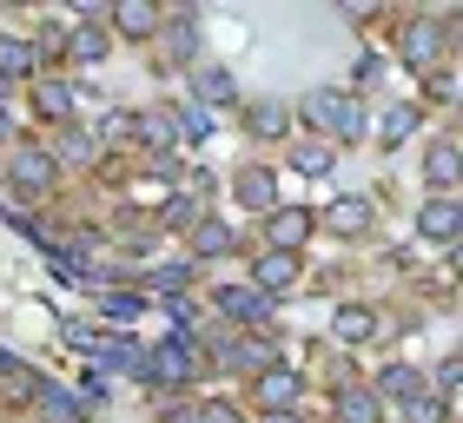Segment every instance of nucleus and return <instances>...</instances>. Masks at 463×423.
Here are the masks:
<instances>
[{"mask_svg": "<svg viewBox=\"0 0 463 423\" xmlns=\"http://www.w3.org/2000/svg\"><path fill=\"white\" fill-rule=\"evenodd\" d=\"M199 371V357H185V344H165L159 351V377H173V384H179V377H193Z\"/></svg>", "mask_w": 463, "mask_h": 423, "instance_id": "20", "label": "nucleus"}, {"mask_svg": "<svg viewBox=\"0 0 463 423\" xmlns=\"http://www.w3.org/2000/svg\"><path fill=\"white\" fill-rule=\"evenodd\" d=\"M411 60H437V33L430 27H411Z\"/></svg>", "mask_w": 463, "mask_h": 423, "instance_id": "27", "label": "nucleus"}, {"mask_svg": "<svg viewBox=\"0 0 463 423\" xmlns=\"http://www.w3.org/2000/svg\"><path fill=\"white\" fill-rule=\"evenodd\" d=\"M33 67H40L33 40H0V87H7V80H33Z\"/></svg>", "mask_w": 463, "mask_h": 423, "instance_id": "13", "label": "nucleus"}, {"mask_svg": "<svg viewBox=\"0 0 463 423\" xmlns=\"http://www.w3.org/2000/svg\"><path fill=\"white\" fill-rule=\"evenodd\" d=\"M33 113L53 119V126H67L73 119V87H67V80H33Z\"/></svg>", "mask_w": 463, "mask_h": 423, "instance_id": "10", "label": "nucleus"}, {"mask_svg": "<svg viewBox=\"0 0 463 423\" xmlns=\"http://www.w3.org/2000/svg\"><path fill=\"white\" fill-rule=\"evenodd\" d=\"M7 179H14V193H33V199H47V193H53V179H60V159L47 153V146H14V159H7Z\"/></svg>", "mask_w": 463, "mask_h": 423, "instance_id": "2", "label": "nucleus"}, {"mask_svg": "<svg viewBox=\"0 0 463 423\" xmlns=\"http://www.w3.org/2000/svg\"><path fill=\"white\" fill-rule=\"evenodd\" d=\"M159 423H199V410H193V404H173V410H165Z\"/></svg>", "mask_w": 463, "mask_h": 423, "instance_id": "29", "label": "nucleus"}, {"mask_svg": "<svg viewBox=\"0 0 463 423\" xmlns=\"http://www.w3.org/2000/svg\"><path fill=\"white\" fill-rule=\"evenodd\" d=\"M417 231L437 245H457L463 239V199H424V212H417Z\"/></svg>", "mask_w": 463, "mask_h": 423, "instance_id": "8", "label": "nucleus"}, {"mask_svg": "<svg viewBox=\"0 0 463 423\" xmlns=\"http://www.w3.org/2000/svg\"><path fill=\"white\" fill-rule=\"evenodd\" d=\"M219 364L225 371H251V377H259V371H271V364H279V351H271V337H232V344L219 351Z\"/></svg>", "mask_w": 463, "mask_h": 423, "instance_id": "9", "label": "nucleus"}, {"mask_svg": "<svg viewBox=\"0 0 463 423\" xmlns=\"http://www.w3.org/2000/svg\"><path fill=\"white\" fill-rule=\"evenodd\" d=\"M298 165H305V173H331V153H325V146H305Z\"/></svg>", "mask_w": 463, "mask_h": 423, "instance_id": "28", "label": "nucleus"}, {"mask_svg": "<svg viewBox=\"0 0 463 423\" xmlns=\"http://www.w3.org/2000/svg\"><path fill=\"white\" fill-rule=\"evenodd\" d=\"M404 410H411V423H444V417H450V404H444L437 390H417Z\"/></svg>", "mask_w": 463, "mask_h": 423, "instance_id": "19", "label": "nucleus"}, {"mask_svg": "<svg viewBox=\"0 0 463 423\" xmlns=\"http://www.w3.org/2000/svg\"><path fill=\"white\" fill-rule=\"evenodd\" d=\"M305 119H311V126H325L331 139H357V133H364V106H357L351 93H311Z\"/></svg>", "mask_w": 463, "mask_h": 423, "instance_id": "3", "label": "nucleus"}, {"mask_svg": "<svg viewBox=\"0 0 463 423\" xmlns=\"http://www.w3.org/2000/svg\"><path fill=\"white\" fill-rule=\"evenodd\" d=\"M417 390H424V377H417L411 364H391L384 377H377V397H391V404H411Z\"/></svg>", "mask_w": 463, "mask_h": 423, "instance_id": "17", "label": "nucleus"}, {"mask_svg": "<svg viewBox=\"0 0 463 423\" xmlns=\"http://www.w3.org/2000/svg\"><path fill=\"white\" fill-rule=\"evenodd\" d=\"M139 133L153 139V153H165V146H173V119H165V113H146V119H139Z\"/></svg>", "mask_w": 463, "mask_h": 423, "instance_id": "25", "label": "nucleus"}, {"mask_svg": "<svg viewBox=\"0 0 463 423\" xmlns=\"http://www.w3.org/2000/svg\"><path fill=\"white\" fill-rule=\"evenodd\" d=\"M371 225V205L364 199H345L338 212H331V231H364Z\"/></svg>", "mask_w": 463, "mask_h": 423, "instance_id": "21", "label": "nucleus"}, {"mask_svg": "<svg viewBox=\"0 0 463 423\" xmlns=\"http://www.w3.org/2000/svg\"><path fill=\"white\" fill-rule=\"evenodd\" d=\"M251 133H259V139H279V133H285V113H279V106H251Z\"/></svg>", "mask_w": 463, "mask_h": 423, "instance_id": "24", "label": "nucleus"}, {"mask_svg": "<svg viewBox=\"0 0 463 423\" xmlns=\"http://www.w3.org/2000/svg\"><path fill=\"white\" fill-rule=\"evenodd\" d=\"M193 251H199V258H225V251H232V225L199 219V225H193Z\"/></svg>", "mask_w": 463, "mask_h": 423, "instance_id": "18", "label": "nucleus"}, {"mask_svg": "<svg viewBox=\"0 0 463 423\" xmlns=\"http://www.w3.org/2000/svg\"><path fill=\"white\" fill-rule=\"evenodd\" d=\"M311 239V212L305 205H279V212H265V251H291L298 258V245Z\"/></svg>", "mask_w": 463, "mask_h": 423, "instance_id": "4", "label": "nucleus"}, {"mask_svg": "<svg viewBox=\"0 0 463 423\" xmlns=\"http://www.w3.org/2000/svg\"><path fill=\"white\" fill-rule=\"evenodd\" d=\"M298 397H305V371H291V364H271V371L251 377V404H259V417L298 410Z\"/></svg>", "mask_w": 463, "mask_h": 423, "instance_id": "1", "label": "nucleus"}, {"mask_svg": "<svg viewBox=\"0 0 463 423\" xmlns=\"http://www.w3.org/2000/svg\"><path fill=\"white\" fill-rule=\"evenodd\" d=\"M259 423H305L298 410H279V417H259Z\"/></svg>", "mask_w": 463, "mask_h": 423, "instance_id": "30", "label": "nucleus"}, {"mask_svg": "<svg viewBox=\"0 0 463 423\" xmlns=\"http://www.w3.org/2000/svg\"><path fill=\"white\" fill-rule=\"evenodd\" d=\"M371 331H377V311H364V305H345L331 317V337H338V344H364Z\"/></svg>", "mask_w": 463, "mask_h": 423, "instance_id": "15", "label": "nucleus"}, {"mask_svg": "<svg viewBox=\"0 0 463 423\" xmlns=\"http://www.w3.org/2000/svg\"><path fill=\"white\" fill-rule=\"evenodd\" d=\"M450 265H457V271H463V239H457V245H450Z\"/></svg>", "mask_w": 463, "mask_h": 423, "instance_id": "31", "label": "nucleus"}, {"mask_svg": "<svg viewBox=\"0 0 463 423\" xmlns=\"http://www.w3.org/2000/svg\"><path fill=\"white\" fill-rule=\"evenodd\" d=\"M60 153H67V165H87L99 153V139L93 133H67V139H60Z\"/></svg>", "mask_w": 463, "mask_h": 423, "instance_id": "23", "label": "nucleus"}, {"mask_svg": "<svg viewBox=\"0 0 463 423\" xmlns=\"http://www.w3.org/2000/svg\"><path fill=\"white\" fill-rule=\"evenodd\" d=\"M291 285H298V258H291V251H259V258H251V291L279 298Z\"/></svg>", "mask_w": 463, "mask_h": 423, "instance_id": "7", "label": "nucleus"}, {"mask_svg": "<svg viewBox=\"0 0 463 423\" xmlns=\"http://www.w3.org/2000/svg\"><path fill=\"white\" fill-rule=\"evenodd\" d=\"M424 185H430V199H457V185H463V146H430L424 153Z\"/></svg>", "mask_w": 463, "mask_h": 423, "instance_id": "5", "label": "nucleus"}, {"mask_svg": "<svg viewBox=\"0 0 463 423\" xmlns=\"http://www.w3.org/2000/svg\"><path fill=\"white\" fill-rule=\"evenodd\" d=\"M213 305L232 317V324H245V331H259L265 317H271V298H265V291H251V285H225Z\"/></svg>", "mask_w": 463, "mask_h": 423, "instance_id": "6", "label": "nucleus"}, {"mask_svg": "<svg viewBox=\"0 0 463 423\" xmlns=\"http://www.w3.org/2000/svg\"><path fill=\"white\" fill-rule=\"evenodd\" d=\"M384 417V397L364 390V384H345L338 390V423H377Z\"/></svg>", "mask_w": 463, "mask_h": 423, "instance_id": "12", "label": "nucleus"}, {"mask_svg": "<svg viewBox=\"0 0 463 423\" xmlns=\"http://www.w3.org/2000/svg\"><path fill=\"white\" fill-rule=\"evenodd\" d=\"M239 199H245V212H279V179H271L265 165H245L239 173Z\"/></svg>", "mask_w": 463, "mask_h": 423, "instance_id": "11", "label": "nucleus"}, {"mask_svg": "<svg viewBox=\"0 0 463 423\" xmlns=\"http://www.w3.org/2000/svg\"><path fill=\"white\" fill-rule=\"evenodd\" d=\"M67 60H73V67H93V60H107V33L93 27V14L67 33Z\"/></svg>", "mask_w": 463, "mask_h": 423, "instance_id": "14", "label": "nucleus"}, {"mask_svg": "<svg viewBox=\"0 0 463 423\" xmlns=\"http://www.w3.org/2000/svg\"><path fill=\"white\" fill-rule=\"evenodd\" d=\"M113 27L126 40H153L159 33V7H146V0H133V7H113Z\"/></svg>", "mask_w": 463, "mask_h": 423, "instance_id": "16", "label": "nucleus"}, {"mask_svg": "<svg viewBox=\"0 0 463 423\" xmlns=\"http://www.w3.org/2000/svg\"><path fill=\"white\" fill-rule=\"evenodd\" d=\"M193 410H199V423H245V410L225 404V397H205V404H193Z\"/></svg>", "mask_w": 463, "mask_h": 423, "instance_id": "22", "label": "nucleus"}, {"mask_svg": "<svg viewBox=\"0 0 463 423\" xmlns=\"http://www.w3.org/2000/svg\"><path fill=\"white\" fill-rule=\"evenodd\" d=\"M199 219H205L199 199H173V205H165V225H179V231H185V225H199Z\"/></svg>", "mask_w": 463, "mask_h": 423, "instance_id": "26", "label": "nucleus"}]
</instances>
